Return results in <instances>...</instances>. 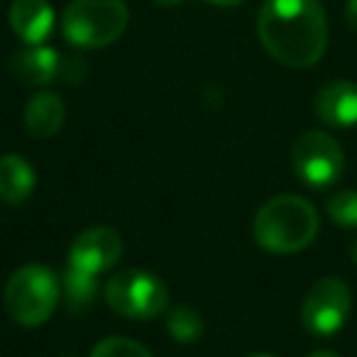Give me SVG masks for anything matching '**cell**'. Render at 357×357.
<instances>
[{
	"instance_id": "16",
	"label": "cell",
	"mask_w": 357,
	"mask_h": 357,
	"mask_svg": "<svg viewBox=\"0 0 357 357\" xmlns=\"http://www.w3.org/2000/svg\"><path fill=\"white\" fill-rule=\"evenodd\" d=\"M326 211L337 228H357V191H340V194L331 196Z\"/></svg>"
},
{
	"instance_id": "13",
	"label": "cell",
	"mask_w": 357,
	"mask_h": 357,
	"mask_svg": "<svg viewBox=\"0 0 357 357\" xmlns=\"http://www.w3.org/2000/svg\"><path fill=\"white\" fill-rule=\"evenodd\" d=\"M64 100L52 91L32 96L25 105V130L32 137H52L64 125Z\"/></svg>"
},
{
	"instance_id": "24",
	"label": "cell",
	"mask_w": 357,
	"mask_h": 357,
	"mask_svg": "<svg viewBox=\"0 0 357 357\" xmlns=\"http://www.w3.org/2000/svg\"><path fill=\"white\" fill-rule=\"evenodd\" d=\"M250 357H274V355H250Z\"/></svg>"
},
{
	"instance_id": "22",
	"label": "cell",
	"mask_w": 357,
	"mask_h": 357,
	"mask_svg": "<svg viewBox=\"0 0 357 357\" xmlns=\"http://www.w3.org/2000/svg\"><path fill=\"white\" fill-rule=\"evenodd\" d=\"M308 357H337V355H335V352L321 350V352H313V355H308Z\"/></svg>"
},
{
	"instance_id": "1",
	"label": "cell",
	"mask_w": 357,
	"mask_h": 357,
	"mask_svg": "<svg viewBox=\"0 0 357 357\" xmlns=\"http://www.w3.org/2000/svg\"><path fill=\"white\" fill-rule=\"evenodd\" d=\"M264 50L289 69H308L328 47V22L318 0H267L257 17Z\"/></svg>"
},
{
	"instance_id": "20",
	"label": "cell",
	"mask_w": 357,
	"mask_h": 357,
	"mask_svg": "<svg viewBox=\"0 0 357 357\" xmlns=\"http://www.w3.org/2000/svg\"><path fill=\"white\" fill-rule=\"evenodd\" d=\"M208 3L220 6V8H230V6H240V3H245V0H208Z\"/></svg>"
},
{
	"instance_id": "18",
	"label": "cell",
	"mask_w": 357,
	"mask_h": 357,
	"mask_svg": "<svg viewBox=\"0 0 357 357\" xmlns=\"http://www.w3.org/2000/svg\"><path fill=\"white\" fill-rule=\"evenodd\" d=\"M86 74V64L81 59H61V71L59 76H64L69 84H79L81 79H84Z\"/></svg>"
},
{
	"instance_id": "12",
	"label": "cell",
	"mask_w": 357,
	"mask_h": 357,
	"mask_svg": "<svg viewBox=\"0 0 357 357\" xmlns=\"http://www.w3.org/2000/svg\"><path fill=\"white\" fill-rule=\"evenodd\" d=\"M37 184L35 169L20 154L0 157V201L8 206H22Z\"/></svg>"
},
{
	"instance_id": "9",
	"label": "cell",
	"mask_w": 357,
	"mask_h": 357,
	"mask_svg": "<svg viewBox=\"0 0 357 357\" xmlns=\"http://www.w3.org/2000/svg\"><path fill=\"white\" fill-rule=\"evenodd\" d=\"M318 120L331 128L357 125V84L355 81H331L316 93L313 100Z\"/></svg>"
},
{
	"instance_id": "19",
	"label": "cell",
	"mask_w": 357,
	"mask_h": 357,
	"mask_svg": "<svg viewBox=\"0 0 357 357\" xmlns=\"http://www.w3.org/2000/svg\"><path fill=\"white\" fill-rule=\"evenodd\" d=\"M345 17H347V25H350L352 30H357V0H347Z\"/></svg>"
},
{
	"instance_id": "8",
	"label": "cell",
	"mask_w": 357,
	"mask_h": 357,
	"mask_svg": "<svg viewBox=\"0 0 357 357\" xmlns=\"http://www.w3.org/2000/svg\"><path fill=\"white\" fill-rule=\"evenodd\" d=\"M123 255V238L118 230L105 228H89L81 235H76V240L69 248V267L81 269L89 274H103L113 267Z\"/></svg>"
},
{
	"instance_id": "11",
	"label": "cell",
	"mask_w": 357,
	"mask_h": 357,
	"mask_svg": "<svg viewBox=\"0 0 357 357\" xmlns=\"http://www.w3.org/2000/svg\"><path fill=\"white\" fill-rule=\"evenodd\" d=\"M10 27L25 45H42L54 30V10L47 0H13Z\"/></svg>"
},
{
	"instance_id": "23",
	"label": "cell",
	"mask_w": 357,
	"mask_h": 357,
	"mask_svg": "<svg viewBox=\"0 0 357 357\" xmlns=\"http://www.w3.org/2000/svg\"><path fill=\"white\" fill-rule=\"evenodd\" d=\"M352 259H355V264H357V240L352 243Z\"/></svg>"
},
{
	"instance_id": "15",
	"label": "cell",
	"mask_w": 357,
	"mask_h": 357,
	"mask_svg": "<svg viewBox=\"0 0 357 357\" xmlns=\"http://www.w3.org/2000/svg\"><path fill=\"white\" fill-rule=\"evenodd\" d=\"M206 326L204 318L196 308L186 306V303H176L172 311L167 313V333L176 342H196L201 340Z\"/></svg>"
},
{
	"instance_id": "3",
	"label": "cell",
	"mask_w": 357,
	"mask_h": 357,
	"mask_svg": "<svg viewBox=\"0 0 357 357\" xmlns=\"http://www.w3.org/2000/svg\"><path fill=\"white\" fill-rule=\"evenodd\" d=\"M130 13L123 0H74L61 17L66 42L81 50H103L123 37Z\"/></svg>"
},
{
	"instance_id": "14",
	"label": "cell",
	"mask_w": 357,
	"mask_h": 357,
	"mask_svg": "<svg viewBox=\"0 0 357 357\" xmlns=\"http://www.w3.org/2000/svg\"><path fill=\"white\" fill-rule=\"evenodd\" d=\"M61 291H64V303L71 313L86 311V308L93 303L96 294H98L96 274L69 267L64 272V279H61Z\"/></svg>"
},
{
	"instance_id": "17",
	"label": "cell",
	"mask_w": 357,
	"mask_h": 357,
	"mask_svg": "<svg viewBox=\"0 0 357 357\" xmlns=\"http://www.w3.org/2000/svg\"><path fill=\"white\" fill-rule=\"evenodd\" d=\"M91 357H152L149 350L144 345H139L137 340H130V337L123 335H113L100 340L98 345L93 347Z\"/></svg>"
},
{
	"instance_id": "5",
	"label": "cell",
	"mask_w": 357,
	"mask_h": 357,
	"mask_svg": "<svg viewBox=\"0 0 357 357\" xmlns=\"http://www.w3.org/2000/svg\"><path fill=\"white\" fill-rule=\"evenodd\" d=\"M105 301L115 313L135 321H149L167 311L169 289L157 274L144 269H123L105 284Z\"/></svg>"
},
{
	"instance_id": "6",
	"label": "cell",
	"mask_w": 357,
	"mask_h": 357,
	"mask_svg": "<svg viewBox=\"0 0 357 357\" xmlns=\"http://www.w3.org/2000/svg\"><path fill=\"white\" fill-rule=\"evenodd\" d=\"M291 167L306 186L326 189L342 176L345 154L335 137L321 130H308L294 142Z\"/></svg>"
},
{
	"instance_id": "7",
	"label": "cell",
	"mask_w": 357,
	"mask_h": 357,
	"mask_svg": "<svg viewBox=\"0 0 357 357\" xmlns=\"http://www.w3.org/2000/svg\"><path fill=\"white\" fill-rule=\"evenodd\" d=\"M352 308L350 289L342 279L323 277L306 291L301 306V323L311 335H335L345 326Z\"/></svg>"
},
{
	"instance_id": "2",
	"label": "cell",
	"mask_w": 357,
	"mask_h": 357,
	"mask_svg": "<svg viewBox=\"0 0 357 357\" xmlns=\"http://www.w3.org/2000/svg\"><path fill=\"white\" fill-rule=\"evenodd\" d=\"M255 240L267 252L289 255L308 248L318 233V213L301 196H274L257 211Z\"/></svg>"
},
{
	"instance_id": "10",
	"label": "cell",
	"mask_w": 357,
	"mask_h": 357,
	"mask_svg": "<svg viewBox=\"0 0 357 357\" xmlns=\"http://www.w3.org/2000/svg\"><path fill=\"white\" fill-rule=\"evenodd\" d=\"M10 71L27 86H47L59 76L61 56L52 47L27 45L25 50L10 56Z\"/></svg>"
},
{
	"instance_id": "21",
	"label": "cell",
	"mask_w": 357,
	"mask_h": 357,
	"mask_svg": "<svg viewBox=\"0 0 357 357\" xmlns=\"http://www.w3.org/2000/svg\"><path fill=\"white\" fill-rule=\"evenodd\" d=\"M154 3H159V6H164V8H172V6H178L181 0H154Z\"/></svg>"
},
{
	"instance_id": "4",
	"label": "cell",
	"mask_w": 357,
	"mask_h": 357,
	"mask_svg": "<svg viewBox=\"0 0 357 357\" xmlns=\"http://www.w3.org/2000/svg\"><path fill=\"white\" fill-rule=\"evenodd\" d=\"M61 284L45 264H25L6 287V308L15 323L37 328L52 318L59 303Z\"/></svg>"
}]
</instances>
